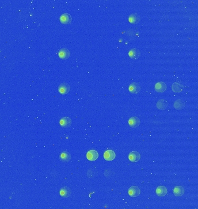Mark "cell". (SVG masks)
<instances>
[{"label":"cell","instance_id":"obj_1","mask_svg":"<svg viewBox=\"0 0 198 209\" xmlns=\"http://www.w3.org/2000/svg\"><path fill=\"white\" fill-rule=\"evenodd\" d=\"M58 90V92L62 95L66 94L70 91V86L67 83H62L59 86Z\"/></svg>","mask_w":198,"mask_h":209},{"label":"cell","instance_id":"obj_2","mask_svg":"<svg viewBox=\"0 0 198 209\" xmlns=\"http://www.w3.org/2000/svg\"><path fill=\"white\" fill-rule=\"evenodd\" d=\"M140 193L141 190L137 186L131 187L128 190V194L131 197H137L140 195Z\"/></svg>","mask_w":198,"mask_h":209},{"label":"cell","instance_id":"obj_3","mask_svg":"<svg viewBox=\"0 0 198 209\" xmlns=\"http://www.w3.org/2000/svg\"><path fill=\"white\" fill-rule=\"evenodd\" d=\"M59 20L63 24H69L72 22V17L69 13H63L60 16Z\"/></svg>","mask_w":198,"mask_h":209},{"label":"cell","instance_id":"obj_4","mask_svg":"<svg viewBox=\"0 0 198 209\" xmlns=\"http://www.w3.org/2000/svg\"><path fill=\"white\" fill-rule=\"evenodd\" d=\"M58 56L62 60H66L69 58L70 56V53L67 49L62 48L59 50L58 52Z\"/></svg>","mask_w":198,"mask_h":209},{"label":"cell","instance_id":"obj_5","mask_svg":"<svg viewBox=\"0 0 198 209\" xmlns=\"http://www.w3.org/2000/svg\"><path fill=\"white\" fill-rule=\"evenodd\" d=\"M86 158L90 161H96L99 158V153L96 150H89L86 153Z\"/></svg>","mask_w":198,"mask_h":209},{"label":"cell","instance_id":"obj_6","mask_svg":"<svg viewBox=\"0 0 198 209\" xmlns=\"http://www.w3.org/2000/svg\"><path fill=\"white\" fill-rule=\"evenodd\" d=\"M129 159L132 162H136L141 159V155L138 151H132L129 155Z\"/></svg>","mask_w":198,"mask_h":209},{"label":"cell","instance_id":"obj_7","mask_svg":"<svg viewBox=\"0 0 198 209\" xmlns=\"http://www.w3.org/2000/svg\"><path fill=\"white\" fill-rule=\"evenodd\" d=\"M72 120L68 117H62L59 121V124L62 128L70 127L72 125Z\"/></svg>","mask_w":198,"mask_h":209},{"label":"cell","instance_id":"obj_8","mask_svg":"<svg viewBox=\"0 0 198 209\" xmlns=\"http://www.w3.org/2000/svg\"><path fill=\"white\" fill-rule=\"evenodd\" d=\"M129 57L133 60H136L140 58L141 56V52L138 49H133L129 52Z\"/></svg>","mask_w":198,"mask_h":209},{"label":"cell","instance_id":"obj_9","mask_svg":"<svg viewBox=\"0 0 198 209\" xmlns=\"http://www.w3.org/2000/svg\"><path fill=\"white\" fill-rule=\"evenodd\" d=\"M104 158L106 161H113L116 157V154L113 150H107L104 153Z\"/></svg>","mask_w":198,"mask_h":209},{"label":"cell","instance_id":"obj_10","mask_svg":"<svg viewBox=\"0 0 198 209\" xmlns=\"http://www.w3.org/2000/svg\"><path fill=\"white\" fill-rule=\"evenodd\" d=\"M129 90L132 94H137L140 91L141 86L138 83H133L129 86Z\"/></svg>","mask_w":198,"mask_h":209},{"label":"cell","instance_id":"obj_11","mask_svg":"<svg viewBox=\"0 0 198 209\" xmlns=\"http://www.w3.org/2000/svg\"><path fill=\"white\" fill-rule=\"evenodd\" d=\"M167 88V87L166 84L162 82L157 83L154 87L155 90L158 92H163L166 91Z\"/></svg>","mask_w":198,"mask_h":209},{"label":"cell","instance_id":"obj_12","mask_svg":"<svg viewBox=\"0 0 198 209\" xmlns=\"http://www.w3.org/2000/svg\"><path fill=\"white\" fill-rule=\"evenodd\" d=\"M60 195L63 198H67L71 195L72 191L70 189L67 187H64L62 188L59 192Z\"/></svg>","mask_w":198,"mask_h":209},{"label":"cell","instance_id":"obj_13","mask_svg":"<svg viewBox=\"0 0 198 209\" xmlns=\"http://www.w3.org/2000/svg\"><path fill=\"white\" fill-rule=\"evenodd\" d=\"M141 121L137 117H131L129 120V124L131 128L138 127L140 125Z\"/></svg>","mask_w":198,"mask_h":209},{"label":"cell","instance_id":"obj_14","mask_svg":"<svg viewBox=\"0 0 198 209\" xmlns=\"http://www.w3.org/2000/svg\"><path fill=\"white\" fill-rule=\"evenodd\" d=\"M168 190L165 186H159L156 190V194L159 196H164L167 194Z\"/></svg>","mask_w":198,"mask_h":209},{"label":"cell","instance_id":"obj_15","mask_svg":"<svg viewBox=\"0 0 198 209\" xmlns=\"http://www.w3.org/2000/svg\"><path fill=\"white\" fill-rule=\"evenodd\" d=\"M140 19H141L140 16L137 13H133V14L130 15L129 17V22L133 24H137L138 23H139V22L140 21Z\"/></svg>","mask_w":198,"mask_h":209},{"label":"cell","instance_id":"obj_16","mask_svg":"<svg viewBox=\"0 0 198 209\" xmlns=\"http://www.w3.org/2000/svg\"><path fill=\"white\" fill-rule=\"evenodd\" d=\"M59 158L62 162H69L70 161L71 155L70 154L69 152H68L67 151H63L60 154Z\"/></svg>","mask_w":198,"mask_h":209},{"label":"cell","instance_id":"obj_17","mask_svg":"<svg viewBox=\"0 0 198 209\" xmlns=\"http://www.w3.org/2000/svg\"><path fill=\"white\" fill-rule=\"evenodd\" d=\"M174 108L177 110H182L185 106V103L181 99H177L174 102Z\"/></svg>","mask_w":198,"mask_h":209},{"label":"cell","instance_id":"obj_18","mask_svg":"<svg viewBox=\"0 0 198 209\" xmlns=\"http://www.w3.org/2000/svg\"><path fill=\"white\" fill-rule=\"evenodd\" d=\"M184 89L183 85L179 82H175L172 86V90L175 92H180Z\"/></svg>","mask_w":198,"mask_h":209},{"label":"cell","instance_id":"obj_19","mask_svg":"<svg viewBox=\"0 0 198 209\" xmlns=\"http://www.w3.org/2000/svg\"><path fill=\"white\" fill-rule=\"evenodd\" d=\"M173 194L176 196H181L184 194V189L183 187L176 186L173 189Z\"/></svg>","mask_w":198,"mask_h":209},{"label":"cell","instance_id":"obj_20","mask_svg":"<svg viewBox=\"0 0 198 209\" xmlns=\"http://www.w3.org/2000/svg\"><path fill=\"white\" fill-rule=\"evenodd\" d=\"M168 106V102L164 99H160L157 103V108L159 110H164Z\"/></svg>","mask_w":198,"mask_h":209}]
</instances>
